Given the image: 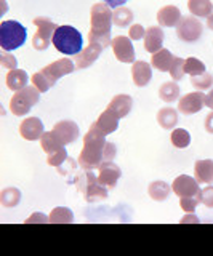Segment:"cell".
Segmentation results:
<instances>
[{"label":"cell","mask_w":213,"mask_h":256,"mask_svg":"<svg viewBox=\"0 0 213 256\" xmlns=\"http://www.w3.org/2000/svg\"><path fill=\"white\" fill-rule=\"evenodd\" d=\"M106 136L98 132V128L92 124L90 130L84 136V149L78 156L77 164L84 172H90L104 162V146Z\"/></svg>","instance_id":"cell-1"},{"label":"cell","mask_w":213,"mask_h":256,"mask_svg":"<svg viewBox=\"0 0 213 256\" xmlns=\"http://www.w3.org/2000/svg\"><path fill=\"white\" fill-rule=\"evenodd\" d=\"M90 21H92L90 34H88L90 44H98L102 48L111 45L112 44L111 29L114 24L111 6L104 2L94 4L90 12Z\"/></svg>","instance_id":"cell-2"},{"label":"cell","mask_w":213,"mask_h":256,"mask_svg":"<svg viewBox=\"0 0 213 256\" xmlns=\"http://www.w3.org/2000/svg\"><path fill=\"white\" fill-rule=\"evenodd\" d=\"M52 44L60 53L68 54V56L78 54L84 50L82 34L72 26H58L53 34Z\"/></svg>","instance_id":"cell-3"},{"label":"cell","mask_w":213,"mask_h":256,"mask_svg":"<svg viewBox=\"0 0 213 256\" xmlns=\"http://www.w3.org/2000/svg\"><path fill=\"white\" fill-rule=\"evenodd\" d=\"M76 186L78 192H82L84 198L88 204H96L108 198V188L100 182L98 176L93 173V170L77 174Z\"/></svg>","instance_id":"cell-4"},{"label":"cell","mask_w":213,"mask_h":256,"mask_svg":"<svg viewBox=\"0 0 213 256\" xmlns=\"http://www.w3.org/2000/svg\"><path fill=\"white\" fill-rule=\"evenodd\" d=\"M28 38V30L18 21H4L0 26V46L5 52H13L22 46Z\"/></svg>","instance_id":"cell-5"},{"label":"cell","mask_w":213,"mask_h":256,"mask_svg":"<svg viewBox=\"0 0 213 256\" xmlns=\"http://www.w3.org/2000/svg\"><path fill=\"white\" fill-rule=\"evenodd\" d=\"M38 98H40V92H38L34 85L24 86L22 90L14 92V94L12 96L10 110L18 117L28 116L29 110L38 102Z\"/></svg>","instance_id":"cell-6"},{"label":"cell","mask_w":213,"mask_h":256,"mask_svg":"<svg viewBox=\"0 0 213 256\" xmlns=\"http://www.w3.org/2000/svg\"><path fill=\"white\" fill-rule=\"evenodd\" d=\"M204 26L197 16H183L176 24V37L188 44H194L202 37Z\"/></svg>","instance_id":"cell-7"},{"label":"cell","mask_w":213,"mask_h":256,"mask_svg":"<svg viewBox=\"0 0 213 256\" xmlns=\"http://www.w3.org/2000/svg\"><path fill=\"white\" fill-rule=\"evenodd\" d=\"M34 26H37V32L32 37V46L38 52L46 50L58 26L48 18H44V16H38V18L34 20Z\"/></svg>","instance_id":"cell-8"},{"label":"cell","mask_w":213,"mask_h":256,"mask_svg":"<svg viewBox=\"0 0 213 256\" xmlns=\"http://www.w3.org/2000/svg\"><path fill=\"white\" fill-rule=\"evenodd\" d=\"M120 176H122V170L119 165L114 164V160L102 162L98 168V180L108 189H114L117 186V182H119Z\"/></svg>","instance_id":"cell-9"},{"label":"cell","mask_w":213,"mask_h":256,"mask_svg":"<svg viewBox=\"0 0 213 256\" xmlns=\"http://www.w3.org/2000/svg\"><path fill=\"white\" fill-rule=\"evenodd\" d=\"M114 56L120 62H135V48L132 45V38L125 36H117L112 38Z\"/></svg>","instance_id":"cell-10"},{"label":"cell","mask_w":213,"mask_h":256,"mask_svg":"<svg viewBox=\"0 0 213 256\" xmlns=\"http://www.w3.org/2000/svg\"><path fill=\"white\" fill-rule=\"evenodd\" d=\"M53 134L60 140V142L62 146H68L72 141H76L80 134V130H78V125L72 120H61L56 125L53 126Z\"/></svg>","instance_id":"cell-11"},{"label":"cell","mask_w":213,"mask_h":256,"mask_svg":"<svg viewBox=\"0 0 213 256\" xmlns=\"http://www.w3.org/2000/svg\"><path fill=\"white\" fill-rule=\"evenodd\" d=\"M205 106V94L202 92H192L184 94L178 101V110L183 116H192L197 114Z\"/></svg>","instance_id":"cell-12"},{"label":"cell","mask_w":213,"mask_h":256,"mask_svg":"<svg viewBox=\"0 0 213 256\" xmlns=\"http://www.w3.org/2000/svg\"><path fill=\"white\" fill-rule=\"evenodd\" d=\"M200 184L197 182L196 178H191L188 174H180L178 178H175L172 184V190L175 192L178 197H189V196H196L200 192Z\"/></svg>","instance_id":"cell-13"},{"label":"cell","mask_w":213,"mask_h":256,"mask_svg":"<svg viewBox=\"0 0 213 256\" xmlns=\"http://www.w3.org/2000/svg\"><path fill=\"white\" fill-rule=\"evenodd\" d=\"M44 124L40 118L37 117H28L21 122L20 125V134L28 141H36L40 140L44 134Z\"/></svg>","instance_id":"cell-14"},{"label":"cell","mask_w":213,"mask_h":256,"mask_svg":"<svg viewBox=\"0 0 213 256\" xmlns=\"http://www.w3.org/2000/svg\"><path fill=\"white\" fill-rule=\"evenodd\" d=\"M74 69H76V62H72L69 58H62V60L54 61L53 64H48V66L44 68L42 70L53 80L54 84H56L58 78L70 74V72H72Z\"/></svg>","instance_id":"cell-15"},{"label":"cell","mask_w":213,"mask_h":256,"mask_svg":"<svg viewBox=\"0 0 213 256\" xmlns=\"http://www.w3.org/2000/svg\"><path fill=\"white\" fill-rule=\"evenodd\" d=\"M102 50H104V48L98 44H88V46L84 48L78 54H76V68L77 69L90 68L92 64L100 58Z\"/></svg>","instance_id":"cell-16"},{"label":"cell","mask_w":213,"mask_h":256,"mask_svg":"<svg viewBox=\"0 0 213 256\" xmlns=\"http://www.w3.org/2000/svg\"><path fill=\"white\" fill-rule=\"evenodd\" d=\"M119 120H120V117L116 114L114 110H111V109H106L102 114L98 117V120L94 122L93 125L98 128V132L100 133H102L104 136H108V134H111V133H114L116 130H117V126H119Z\"/></svg>","instance_id":"cell-17"},{"label":"cell","mask_w":213,"mask_h":256,"mask_svg":"<svg viewBox=\"0 0 213 256\" xmlns=\"http://www.w3.org/2000/svg\"><path fill=\"white\" fill-rule=\"evenodd\" d=\"M132 77L136 86H146L152 78L151 64L146 61H135L132 66Z\"/></svg>","instance_id":"cell-18"},{"label":"cell","mask_w":213,"mask_h":256,"mask_svg":"<svg viewBox=\"0 0 213 256\" xmlns=\"http://www.w3.org/2000/svg\"><path fill=\"white\" fill-rule=\"evenodd\" d=\"M162 45H164V30H162V28H159V26L148 28L146 34H144V48H146V52L154 54L159 50H162Z\"/></svg>","instance_id":"cell-19"},{"label":"cell","mask_w":213,"mask_h":256,"mask_svg":"<svg viewBox=\"0 0 213 256\" xmlns=\"http://www.w3.org/2000/svg\"><path fill=\"white\" fill-rule=\"evenodd\" d=\"M181 18H183V16H181L180 8L175 6V5L162 6L160 10H159V13H157V22H159L160 26H164V28L176 26Z\"/></svg>","instance_id":"cell-20"},{"label":"cell","mask_w":213,"mask_h":256,"mask_svg":"<svg viewBox=\"0 0 213 256\" xmlns=\"http://www.w3.org/2000/svg\"><path fill=\"white\" fill-rule=\"evenodd\" d=\"M194 178L199 184H212L213 182V160H197L194 165Z\"/></svg>","instance_id":"cell-21"},{"label":"cell","mask_w":213,"mask_h":256,"mask_svg":"<svg viewBox=\"0 0 213 256\" xmlns=\"http://www.w3.org/2000/svg\"><path fill=\"white\" fill-rule=\"evenodd\" d=\"M132 108H133V100H132V96H128V94L114 96V98L111 100V102H109V106H108V109L114 110L120 118L127 117L130 114Z\"/></svg>","instance_id":"cell-22"},{"label":"cell","mask_w":213,"mask_h":256,"mask_svg":"<svg viewBox=\"0 0 213 256\" xmlns=\"http://www.w3.org/2000/svg\"><path fill=\"white\" fill-rule=\"evenodd\" d=\"M28 82H29V76H28V72L22 69H13L8 72V76H6V86L13 92L22 90L24 86H28Z\"/></svg>","instance_id":"cell-23"},{"label":"cell","mask_w":213,"mask_h":256,"mask_svg":"<svg viewBox=\"0 0 213 256\" xmlns=\"http://www.w3.org/2000/svg\"><path fill=\"white\" fill-rule=\"evenodd\" d=\"M173 60H175V56L172 54V52H168L167 48H162V50H159L157 53L152 54L151 66L157 70H160V72H165V70L168 72Z\"/></svg>","instance_id":"cell-24"},{"label":"cell","mask_w":213,"mask_h":256,"mask_svg":"<svg viewBox=\"0 0 213 256\" xmlns=\"http://www.w3.org/2000/svg\"><path fill=\"white\" fill-rule=\"evenodd\" d=\"M189 13L197 18H208L213 13V4L210 0H188Z\"/></svg>","instance_id":"cell-25"},{"label":"cell","mask_w":213,"mask_h":256,"mask_svg":"<svg viewBox=\"0 0 213 256\" xmlns=\"http://www.w3.org/2000/svg\"><path fill=\"white\" fill-rule=\"evenodd\" d=\"M148 192H149V197L156 200V202H164V200L168 198L170 192L173 190H172V186H168L165 181H154L149 184Z\"/></svg>","instance_id":"cell-26"},{"label":"cell","mask_w":213,"mask_h":256,"mask_svg":"<svg viewBox=\"0 0 213 256\" xmlns=\"http://www.w3.org/2000/svg\"><path fill=\"white\" fill-rule=\"evenodd\" d=\"M157 122L165 130H170V128H176L178 125V110L173 108H162L157 112Z\"/></svg>","instance_id":"cell-27"},{"label":"cell","mask_w":213,"mask_h":256,"mask_svg":"<svg viewBox=\"0 0 213 256\" xmlns=\"http://www.w3.org/2000/svg\"><path fill=\"white\" fill-rule=\"evenodd\" d=\"M159 96L160 100L165 101V102H173L178 100L180 96V86L176 85L175 80H172V82H165L160 85L159 88Z\"/></svg>","instance_id":"cell-28"},{"label":"cell","mask_w":213,"mask_h":256,"mask_svg":"<svg viewBox=\"0 0 213 256\" xmlns=\"http://www.w3.org/2000/svg\"><path fill=\"white\" fill-rule=\"evenodd\" d=\"M112 21H114V26L117 28H127L133 21V12L130 8H125V6L116 8V12L112 13Z\"/></svg>","instance_id":"cell-29"},{"label":"cell","mask_w":213,"mask_h":256,"mask_svg":"<svg viewBox=\"0 0 213 256\" xmlns=\"http://www.w3.org/2000/svg\"><path fill=\"white\" fill-rule=\"evenodd\" d=\"M40 146L42 149L46 152V154H53V152H56L58 149L64 148L62 144L60 142V140L56 136L53 134V132H45L40 138Z\"/></svg>","instance_id":"cell-30"},{"label":"cell","mask_w":213,"mask_h":256,"mask_svg":"<svg viewBox=\"0 0 213 256\" xmlns=\"http://www.w3.org/2000/svg\"><path fill=\"white\" fill-rule=\"evenodd\" d=\"M50 222H58V224H69L74 222V213L66 206H58L50 213Z\"/></svg>","instance_id":"cell-31"},{"label":"cell","mask_w":213,"mask_h":256,"mask_svg":"<svg viewBox=\"0 0 213 256\" xmlns=\"http://www.w3.org/2000/svg\"><path fill=\"white\" fill-rule=\"evenodd\" d=\"M0 200H2V205L5 208H12L16 206L21 200V192L16 188H6L2 190V196H0Z\"/></svg>","instance_id":"cell-32"},{"label":"cell","mask_w":213,"mask_h":256,"mask_svg":"<svg viewBox=\"0 0 213 256\" xmlns=\"http://www.w3.org/2000/svg\"><path fill=\"white\" fill-rule=\"evenodd\" d=\"M170 140H172V144L175 148L184 149L191 144V134H189L186 130H183V128H175V130L172 132Z\"/></svg>","instance_id":"cell-33"},{"label":"cell","mask_w":213,"mask_h":256,"mask_svg":"<svg viewBox=\"0 0 213 256\" xmlns=\"http://www.w3.org/2000/svg\"><path fill=\"white\" fill-rule=\"evenodd\" d=\"M32 85L40 93H45V92H48L50 88L54 85V82H53V80L48 76L45 74L44 70H38V72H36V74L32 76Z\"/></svg>","instance_id":"cell-34"},{"label":"cell","mask_w":213,"mask_h":256,"mask_svg":"<svg viewBox=\"0 0 213 256\" xmlns=\"http://www.w3.org/2000/svg\"><path fill=\"white\" fill-rule=\"evenodd\" d=\"M184 72L188 76H191V77H194V76H200V74H204L205 72V64L200 61V60H197V58H188L186 61H184Z\"/></svg>","instance_id":"cell-35"},{"label":"cell","mask_w":213,"mask_h":256,"mask_svg":"<svg viewBox=\"0 0 213 256\" xmlns=\"http://www.w3.org/2000/svg\"><path fill=\"white\" fill-rule=\"evenodd\" d=\"M191 85L196 90H208L213 86V76L208 72H204L200 76H194L191 77Z\"/></svg>","instance_id":"cell-36"},{"label":"cell","mask_w":213,"mask_h":256,"mask_svg":"<svg viewBox=\"0 0 213 256\" xmlns=\"http://www.w3.org/2000/svg\"><path fill=\"white\" fill-rule=\"evenodd\" d=\"M184 61L183 58H178V56H175V60H173L172 66H170V76L172 78L175 80V82H180L181 78H183V76L186 74L184 72Z\"/></svg>","instance_id":"cell-37"},{"label":"cell","mask_w":213,"mask_h":256,"mask_svg":"<svg viewBox=\"0 0 213 256\" xmlns=\"http://www.w3.org/2000/svg\"><path fill=\"white\" fill-rule=\"evenodd\" d=\"M199 204H200V192H199V194H196V196L180 197V205L186 213H194Z\"/></svg>","instance_id":"cell-38"},{"label":"cell","mask_w":213,"mask_h":256,"mask_svg":"<svg viewBox=\"0 0 213 256\" xmlns=\"http://www.w3.org/2000/svg\"><path fill=\"white\" fill-rule=\"evenodd\" d=\"M68 160V152L64 148L58 149L56 152H53V154H48V158H46V164L52 165V166H60L62 165Z\"/></svg>","instance_id":"cell-39"},{"label":"cell","mask_w":213,"mask_h":256,"mask_svg":"<svg viewBox=\"0 0 213 256\" xmlns=\"http://www.w3.org/2000/svg\"><path fill=\"white\" fill-rule=\"evenodd\" d=\"M0 61H2V66L5 69H10V70L18 69V61H16V58H14V56L10 52H5L4 50L2 56H0Z\"/></svg>","instance_id":"cell-40"},{"label":"cell","mask_w":213,"mask_h":256,"mask_svg":"<svg viewBox=\"0 0 213 256\" xmlns=\"http://www.w3.org/2000/svg\"><path fill=\"white\" fill-rule=\"evenodd\" d=\"M200 204L207 208H213V186H207L200 190Z\"/></svg>","instance_id":"cell-41"},{"label":"cell","mask_w":213,"mask_h":256,"mask_svg":"<svg viewBox=\"0 0 213 256\" xmlns=\"http://www.w3.org/2000/svg\"><path fill=\"white\" fill-rule=\"evenodd\" d=\"M144 34H146V29H144V26H141V24H132L128 29V37L132 40L144 38Z\"/></svg>","instance_id":"cell-42"},{"label":"cell","mask_w":213,"mask_h":256,"mask_svg":"<svg viewBox=\"0 0 213 256\" xmlns=\"http://www.w3.org/2000/svg\"><path fill=\"white\" fill-rule=\"evenodd\" d=\"M117 156V148L114 142H106L104 146V162H109V160H114V157Z\"/></svg>","instance_id":"cell-43"},{"label":"cell","mask_w":213,"mask_h":256,"mask_svg":"<svg viewBox=\"0 0 213 256\" xmlns=\"http://www.w3.org/2000/svg\"><path fill=\"white\" fill-rule=\"evenodd\" d=\"M32 222H50V218L42 213H34L30 218L26 220V224H32Z\"/></svg>","instance_id":"cell-44"},{"label":"cell","mask_w":213,"mask_h":256,"mask_svg":"<svg viewBox=\"0 0 213 256\" xmlns=\"http://www.w3.org/2000/svg\"><path fill=\"white\" fill-rule=\"evenodd\" d=\"M204 126H205V130H207L208 133L213 134V110L210 112V114H207V117H205Z\"/></svg>","instance_id":"cell-45"},{"label":"cell","mask_w":213,"mask_h":256,"mask_svg":"<svg viewBox=\"0 0 213 256\" xmlns=\"http://www.w3.org/2000/svg\"><path fill=\"white\" fill-rule=\"evenodd\" d=\"M101 2L108 4L111 8H119V6H124L128 0H101Z\"/></svg>","instance_id":"cell-46"},{"label":"cell","mask_w":213,"mask_h":256,"mask_svg":"<svg viewBox=\"0 0 213 256\" xmlns=\"http://www.w3.org/2000/svg\"><path fill=\"white\" fill-rule=\"evenodd\" d=\"M205 106L213 110V90H210L207 94H205Z\"/></svg>","instance_id":"cell-47"},{"label":"cell","mask_w":213,"mask_h":256,"mask_svg":"<svg viewBox=\"0 0 213 256\" xmlns=\"http://www.w3.org/2000/svg\"><path fill=\"white\" fill-rule=\"evenodd\" d=\"M197 216L194 214V213H188L186 216H184V220H181V222H189V221H192V222H199V220H196Z\"/></svg>","instance_id":"cell-48"},{"label":"cell","mask_w":213,"mask_h":256,"mask_svg":"<svg viewBox=\"0 0 213 256\" xmlns=\"http://www.w3.org/2000/svg\"><path fill=\"white\" fill-rule=\"evenodd\" d=\"M207 26H208V29H212L213 30V13L208 16V18H207Z\"/></svg>","instance_id":"cell-49"}]
</instances>
